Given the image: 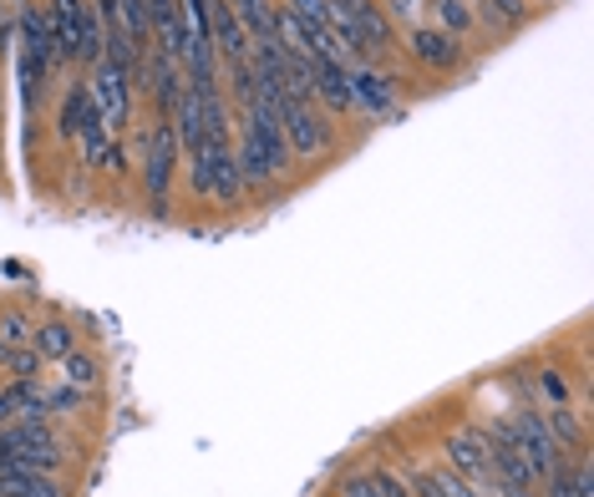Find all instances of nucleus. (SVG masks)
I'll return each instance as SVG.
<instances>
[{"label":"nucleus","instance_id":"obj_10","mask_svg":"<svg viewBox=\"0 0 594 497\" xmlns=\"http://www.w3.org/2000/svg\"><path fill=\"white\" fill-rule=\"evenodd\" d=\"M407 51H412L422 66H432V72H452L462 61V41L447 36L443 26H416L412 36H407Z\"/></svg>","mask_w":594,"mask_h":497},{"label":"nucleus","instance_id":"obj_20","mask_svg":"<svg viewBox=\"0 0 594 497\" xmlns=\"http://www.w3.org/2000/svg\"><path fill=\"white\" fill-rule=\"evenodd\" d=\"M437 26L447 31V36H468V31L477 26V11L468 5V0H437Z\"/></svg>","mask_w":594,"mask_h":497},{"label":"nucleus","instance_id":"obj_30","mask_svg":"<svg viewBox=\"0 0 594 497\" xmlns=\"http://www.w3.org/2000/svg\"><path fill=\"white\" fill-rule=\"evenodd\" d=\"M544 391H549V396H554V401H559V407H565V396H569L565 376H554V371H544Z\"/></svg>","mask_w":594,"mask_h":497},{"label":"nucleus","instance_id":"obj_31","mask_svg":"<svg viewBox=\"0 0 594 497\" xmlns=\"http://www.w3.org/2000/svg\"><path fill=\"white\" fill-rule=\"evenodd\" d=\"M416 5H422V0H397V11H401V15H412Z\"/></svg>","mask_w":594,"mask_h":497},{"label":"nucleus","instance_id":"obj_33","mask_svg":"<svg viewBox=\"0 0 594 497\" xmlns=\"http://www.w3.org/2000/svg\"><path fill=\"white\" fill-rule=\"evenodd\" d=\"M0 36H5V31H0Z\"/></svg>","mask_w":594,"mask_h":497},{"label":"nucleus","instance_id":"obj_8","mask_svg":"<svg viewBox=\"0 0 594 497\" xmlns=\"http://www.w3.org/2000/svg\"><path fill=\"white\" fill-rule=\"evenodd\" d=\"M351 112H372V118L397 112V82L387 72L366 66V61H356L351 66Z\"/></svg>","mask_w":594,"mask_h":497},{"label":"nucleus","instance_id":"obj_16","mask_svg":"<svg viewBox=\"0 0 594 497\" xmlns=\"http://www.w3.org/2000/svg\"><path fill=\"white\" fill-rule=\"evenodd\" d=\"M0 401H5V416H15V422H41L46 416V396L36 380H11L0 391Z\"/></svg>","mask_w":594,"mask_h":497},{"label":"nucleus","instance_id":"obj_14","mask_svg":"<svg viewBox=\"0 0 594 497\" xmlns=\"http://www.w3.org/2000/svg\"><path fill=\"white\" fill-rule=\"evenodd\" d=\"M239 21L250 31V46L259 41H280V5H269V0H234Z\"/></svg>","mask_w":594,"mask_h":497},{"label":"nucleus","instance_id":"obj_2","mask_svg":"<svg viewBox=\"0 0 594 497\" xmlns=\"http://www.w3.org/2000/svg\"><path fill=\"white\" fill-rule=\"evenodd\" d=\"M87 92H92V107H97L102 128L107 132H122V122H128V112H133V72L102 57L97 66H92Z\"/></svg>","mask_w":594,"mask_h":497},{"label":"nucleus","instance_id":"obj_21","mask_svg":"<svg viewBox=\"0 0 594 497\" xmlns=\"http://www.w3.org/2000/svg\"><path fill=\"white\" fill-rule=\"evenodd\" d=\"M544 426L554 432V441H559V447H584V422L569 407H554L549 416H544Z\"/></svg>","mask_w":594,"mask_h":497},{"label":"nucleus","instance_id":"obj_24","mask_svg":"<svg viewBox=\"0 0 594 497\" xmlns=\"http://www.w3.org/2000/svg\"><path fill=\"white\" fill-rule=\"evenodd\" d=\"M284 15H295L300 26H330L326 0H284Z\"/></svg>","mask_w":594,"mask_h":497},{"label":"nucleus","instance_id":"obj_13","mask_svg":"<svg viewBox=\"0 0 594 497\" xmlns=\"http://www.w3.org/2000/svg\"><path fill=\"white\" fill-rule=\"evenodd\" d=\"M0 497H66V487L51 472H31V468H0Z\"/></svg>","mask_w":594,"mask_h":497},{"label":"nucleus","instance_id":"obj_18","mask_svg":"<svg viewBox=\"0 0 594 497\" xmlns=\"http://www.w3.org/2000/svg\"><path fill=\"white\" fill-rule=\"evenodd\" d=\"M416 493L422 497H483L468 477H458V472H427V477H416Z\"/></svg>","mask_w":594,"mask_h":497},{"label":"nucleus","instance_id":"obj_17","mask_svg":"<svg viewBox=\"0 0 594 497\" xmlns=\"http://www.w3.org/2000/svg\"><path fill=\"white\" fill-rule=\"evenodd\" d=\"M118 26L122 36L137 46V51H148L153 31H148V0H118Z\"/></svg>","mask_w":594,"mask_h":497},{"label":"nucleus","instance_id":"obj_9","mask_svg":"<svg viewBox=\"0 0 594 497\" xmlns=\"http://www.w3.org/2000/svg\"><path fill=\"white\" fill-rule=\"evenodd\" d=\"M311 97L326 102L336 118L351 112V66H341L336 57H315L311 61Z\"/></svg>","mask_w":594,"mask_h":497},{"label":"nucleus","instance_id":"obj_22","mask_svg":"<svg viewBox=\"0 0 594 497\" xmlns=\"http://www.w3.org/2000/svg\"><path fill=\"white\" fill-rule=\"evenodd\" d=\"M31 336H36L31 315H21V310L0 315V355H5V351H21V346H31Z\"/></svg>","mask_w":594,"mask_h":497},{"label":"nucleus","instance_id":"obj_4","mask_svg":"<svg viewBox=\"0 0 594 497\" xmlns=\"http://www.w3.org/2000/svg\"><path fill=\"white\" fill-rule=\"evenodd\" d=\"M508 432H513V447L523 452V462L534 468V477H549V472L565 462V447L554 441V432L544 426L538 411H513V416H508Z\"/></svg>","mask_w":594,"mask_h":497},{"label":"nucleus","instance_id":"obj_28","mask_svg":"<svg viewBox=\"0 0 594 497\" xmlns=\"http://www.w3.org/2000/svg\"><path fill=\"white\" fill-rule=\"evenodd\" d=\"M372 483H376V493H381V497H412V493H407V483L391 477V472H372Z\"/></svg>","mask_w":594,"mask_h":497},{"label":"nucleus","instance_id":"obj_27","mask_svg":"<svg viewBox=\"0 0 594 497\" xmlns=\"http://www.w3.org/2000/svg\"><path fill=\"white\" fill-rule=\"evenodd\" d=\"M341 497H381L372 483V472H356V477H346L341 483Z\"/></svg>","mask_w":594,"mask_h":497},{"label":"nucleus","instance_id":"obj_15","mask_svg":"<svg viewBox=\"0 0 594 497\" xmlns=\"http://www.w3.org/2000/svg\"><path fill=\"white\" fill-rule=\"evenodd\" d=\"M87 122H97V107H92L87 82H76V87L61 97L57 128H61V137H82V132H87Z\"/></svg>","mask_w":594,"mask_h":497},{"label":"nucleus","instance_id":"obj_26","mask_svg":"<svg viewBox=\"0 0 594 497\" xmlns=\"http://www.w3.org/2000/svg\"><path fill=\"white\" fill-rule=\"evenodd\" d=\"M483 11L493 15V26H498V31H513V26H523V0H488Z\"/></svg>","mask_w":594,"mask_h":497},{"label":"nucleus","instance_id":"obj_11","mask_svg":"<svg viewBox=\"0 0 594 497\" xmlns=\"http://www.w3.org/2000/svg\"><path fill=\"white\" fill-rule=\"evenodd\" d=\"M82 21H87V0H51V5H46V26H51V41H57L61 61H76Z\"/></svg>","mask_w":594,"mask_h":497},{"label":"nucleus","instance_id":"obj_1","mask_svg":"<svg viewBox=\"0 0 594 497\" xmlns=\"http://www.w3.org/2000/svg\"><path fill=\"white\" fill-rule=\"evenodd\" d=\"M284 132H280V107L265 102V97H250L244 102V132H239V173H244V189H269L275 173L284 168Z\"/></svg>","mask_w":594,"mask_h":497},{"label":"nucleus","instance_id":"obj_3","mask_svg":"<svg viewBox=\"0 0 594 497\" xmlns=\"http://www.w3.org/2000/svg\"><path fill=\"white\" fill-rule=\"evenodd\" d=\"M0 441H5V462L11 468H31V472H57L61 468V441L46 432L41 422H15L0 432Z\"/></svg>","mask_w":594,"mask_h":497},{"label":"nucleus","instance_id":"obj_29","mask_svg":"<svg viewBox=\"0 0 594 497\" xmlns=\"http://www.w3.org/2000/svg\"><path fill=\"white\" fill-rule=\"evenodd\" d=\"M76 401H82V391H76V386H66V391L46 396V411H76Z\"/></svg>","mask_w":594,"mask_h":497},{"label":"nucleus","instance_id":"obj_12","mask_svg":"<svg viewBox=\"0 0 594 497\" xmlns=\"http://www.w3.org/2000/svg\"><path fill=\"white\" fill-rule=\"evenodd\" d=\"M447 457H452V472L477 483V477H488L493 472V457H488V437L483 432H458V437H447Z\"/></svg>","mask_w":594,"mask_h":497},{"label":"nucleus","instance_id":"obj_19","mask_svg":"<svg viewBox=\"0 0 594 497\" xmlns=\"http://www.w3.org/2000/svg\"><path fill=\"white\" fill-rule=\"evenodd\" d=\"M76 351V330L66 320H46L36 330V355H72Z\"/></svg>","mask_w":594,"mask_h":497},{"label":"nucleus","instance_id":"obj_32","mask_svg":"<svg viewBox=\"0 0 594 497\" xmlns=\"http://www.w3.org/2000/svg\"><path fill=\"white\" fill-rule=\"evenodd\" d=\"M0 422H5V401H0Z\"/></svg>","mask_w":594,"mask_h":497},{"label":"nucleus","instance_id":"obj_5","mask_svg":"<svg viewBox=\"0 0 594 497\" xmlns=\"http://www.w3.org/2000/svg\"><path fill=\"white\" fill-rule=\"evenodd\" d=\"M280 132H284V147H290L295 158H315V153L330 143V128H326V118L315 112L311 97H284L280 102Z\"/></svg>","mask_w":594,"mask_h":497},{"label":"nucleus","instance_id":"obj_6","mask_svg":"<svg viewBox=\"0 0 594 497\" xmlns=\"http://www.w3.org/2000/svg\"><path fill=\"white\" fill-rule=\"evenodd\" d=\"M173 173H179V137H173V122L163 118L148 132V153H143V183H148V198L158 208H168Z\"/></svg>","mask_w":594,"mask_h":497},{"label":"nucleus","instance_id":"obj_23","mask_svg":"<svg viewBox=\"0 0 594 497\" xmlns=\"http://www.w3.org/2000/svg\"><path fill=\"white\" fill-rule=\"evenodd\" d=\"M61 376H66V386H76V391H87V386H97V376H102V366L92 361V355H61Z\"/></svg>","mask_w":594,"mask_h":497},{"label":"nucleus","instance_id":"obj_25","mask_svg":"<svg viewBox=\"0 0 594 497\" xmlns=\"http://www.w3.org/2000/svg\"><path fill=\"white\" fill-rule=\"evenodd\" d=\"M0 361L11 366V380H36V371H41V355L31 351V346H21V351H5Z\"/></svg>","mask_w":594,"mask_h":497},{"label":"nucleus","instance_id":"obj_7","mask_svg":"<svg viewBox=\"0 0 594 497\" xmlns=\"http://www.w3.org/2000/svg\"><path fill=\"white\" fill-rule=\"evenodd\" d=\"M208 36H214V57L223 66H239V61L250 57V31L239 21L234 0H208Z\"/></svg>","mask_w":594,"mask_h":497}]
</instances>
